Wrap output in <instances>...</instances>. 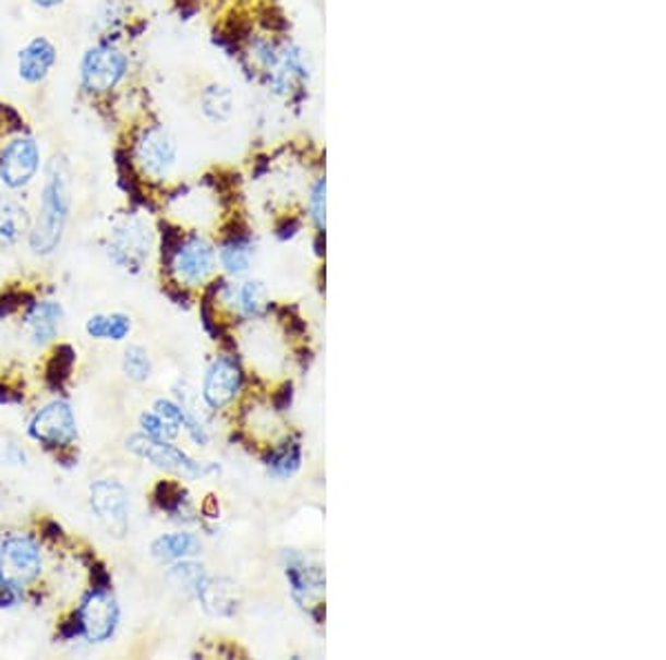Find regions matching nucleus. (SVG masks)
Returning <instances> with one entry per match:
<instances>
[{"instance_id":"nucleus-1","label":"nucleus","mask_w":666,"mask_h":660,"mask_svg":"<svg viewBox=\"0 0 666 660\" xmlns=\"http://www.w3.org/2000/svg\"><path fill=\"white\" fill-rule=\"evenodd\" d=\"M180 21L201 19L209 40L247 83L287 109L312 96L314 68L280 0H169Z\"/></svg>"},{"instance_id":"nucleus-2","label":"nucleus","mask_w":666,"mask_h":660,"mask_svg":"<svg viewBox=\"0 0 666 660\" xmlns=\"http://www.w3.org/2000/svg\"><path fill=\"white\" fill-rule=\"evenodd\" d=\"M120 190L134 212L160 214L178 185L180 145L162 118L154 92H147L109 132Z\"/></svg>"},{"instance_id":"nucleus-3","label":"nucleus","mask_w":666,"mask_h":660,"mask_svg":"<svg viewBox=\"0 0 666 660\" xmlns=\"http://www.w3.org/2000/svg\"><path fill=\"white\" fill-rule=\"evenodd\" d=\"M147 92H152L136 43L120 36H92L76 70V103L109 134Z\"/></svg>"},{"instance_id":"nucleus-4","label":"nucleus","mask_w":666,"mask_h":660,"mask_svg":"<svg viewBox=\"0 0 666 660\" xmlns=\"http://www.w3.org/2000/svg\"><path fill=\"white\" fill-rule=\"evenodd\" d=\"M72 160L65 152H53L43 165L38 212L27 236V245L36 256H51L60 248L72 220Z\"/></svg>"},{"instance_id":"nucleus-5","label":"nucleus","mask_w":666,"mask_h":660,"mask_svg":"<svg viewBox=\"0 0 666 660\" xmlns=\"http://www.w3.org/2000/svg\"><path fill=\"white\" fill-rule=\"evenodd\" d=\"M43 165V147L29 116L16 103L0 98V188L27 190Z\"/></svg>"},{"instance_id":"nucleus-6","label":"nucleus","mask_w":666,"mask_h":660,"mask_svg":"<svg viewBox=\"0 0 666 660\" xmlns=\"http://www.w3.org/2000/svg\"><path fill=\"white\" fill-rule=\"evenodd\" d=\"M132 212L111 225L105 238V254L111 265L128 274H141L156 248V231L141 216Z\"/></svg>"},{"instance_id":"nucleus-7","label":"nucleus","mask_w":666,"mask_h":660,"mask_svg":"<svg viewBox=\"0 0 666 660\" xmlns=\"http://www.w3.org/2000/svg\"><path fill=\"white\" fill-rule=\"evenodd\" d=\"M128 449L134 456L143 458V460L152 463L154 467H158L162 471H169L178 478L201 480V478H207L211 473H220L218 465L196 460L185 449H180L178 445H173V441H156V439H149L145 434H134V436L128 439Z\"/></svg>"},{"instance_id":"nucleus-8","label":"nucleus","mask_w":666,"mask_h":660,"mask_svg":"<svg viewBox=\"0 0 666 660\" xmlns=\"http://www.w3.org/2000/svg\"><path fill=\"white\" fill-rule=\"evenodd\" d=\"M45 554L40 540L32 533H10L0 540V578L19 587H29L40 580Z\"/></svg>"},{"instance_id":"nucleus-9","label":"nucleus","mask_w":666,"mask_h":660,"mask_svg":"<svg viewBox=\"0 0 666 660\" xmlns=\"http://www.w3.org/2000/svg\"><path fill=\"white\" fill-rule=\"evenodd\" d=\"M284 576L295 603L305 610L318 625L325 616V569L310 563L295 550L284 552Z\"/></svg>"},{"instance_id":"nucleus-10","label":"nucleus","mask_w":666,"mask_h":660,"mask_svg":"<svg viewBox=\"0 0 666 660\" xmlns=\"http://www.w3.org/2000/svg\"><path fill=\"white\" fill-rule=\"evenodd\" d=\"M245 368L235 353H218L203 379L201 398L209 411H222L231 407L238 396L245 392Z\"/></svg>"},{"instance_id":"nucleus-11","label":"nucleus","mask_w":666,"mask_h":660,"mask_svg":"<svg viewBox=\"0 0 666 660\" xmlns=\"http://www.w3.org/2000/svg\"><path fill=\"white\" fill-rule=\"evenodd\" d=\"M27 432L36 443L49 449L72 447L78 441V423L72 405L63 398L43 405L29 420Z\"/></svg>"},{"instance_id":"nucleus-12","label":"nucleus","mask_w":666,"mask_h":660,"mask_svg":"<svg viewBox=\"0 0 666 660\" xmlns=\"http://www.w3.org/2000/svg\"><path fill=\"white\" fill-rule=\"evenodd\" d=\"M81 634L89 643H107L113 638L120 623V605L107 587H92L74 614Z\"/></svg>"},{"instance_id":"nucleus-13","label":"nucleus","mask_w":666,"mask_h":660,"mask_svg":"<svg viewBox=\"0 0 666 660\" xmlns=\"http://www.w3.org/2000/svg\"><path fill=\"white\" fill-rule=\"evenodd\" d=\"M89 505L109 536L130 533V492L116 478H100L89 488Z\"/></svg>"},{"instance_id":"nucleus-14","label":"nucleus","mask_w":666,"mask_h":660,"mask_svg":"<svg viewBox=\"0 0 666 660\" xmlns=\"http://www.w3.org/2000/svg\"><path fill=\"white\" fill-rule=\"evenodd\" d=\"M58 65V45L45 36L36 34L23 43L16 51V74L25 87H43Z\"/></svg>"},{"instance_id":"nucleus-15","label":"nucleus","mask_w":666,"mask_h":660,"mask_svg":"<svg viewBox=\"0 0 666 660\" xmlns=\"http://www.w3.org/2000/svg\"><path fill=\"white\" fill-rule=\"evenodd\" d=\"M25 332L32 345L47 347L65 325V310L56 300H36L25 314Z\"/></svg>"},{"instance_id":"nucleus-16","label":"nucleus","mask_w":666,"mask_h":660,"mask_svg":"<svg viewBox=\"0 0 666 660\" xmlns=\"http://www.w3.org/2000/svg\"><path fill=\"white\" fill-rule=\"evenodd\" d=\"M34 214L23 201L10 194H0V252L12 250L27 240Z\"/></svg>"},{"instance_id":"nucleus-17","label":"nucleus","mask_w":666,"mask_h":660,"mask_svg":"<svg viewBox=\"0 0 666 660\" xmlns=\"http://www.w3.org/2000/svg\"><path fill=\"white\" fill-rule=\"evenodd\" d=\"M235 94L220 81H209L198 89V109L211 125H227L235 116Z\"/></svg>"},{"instance_id":"nucleus-18","label":"nucleus","mask_w":666,"mask_h":660,"mask_svg":"<svg viewBox=\"0 0 666 660\" xmlns=\"http://www.w3.org/2000/svg\"><path fill=\"white\" fill-rule=\"evenodd\" d=\"M265 467L271 478L289 480L302 467V443L295 436L284 434L280 441L271 443L265 452Z\"/></svg>"},{"instance_id":"nucleus-19","label":"nucleus","mask_w":666,"mask_h":660,"mask_svg":"<svg viewBox=\"0 0 666 660\" xmlns=\"http://www.w3.org/2000/svg\"><path fill=\"white\" fill-rule=\"evenodd\" d=\"M203 550L201 538L192 531H171L158 536L152 543V556L160 563H178L196 559Z\"/></svg>"},{"instance_id":"nucleus-20","label":"nucleus","mask_w":666,"mask_h":660,"mask_svg":"<svg viewBox=\"0 0 666 660\" xmlns=\"http://www.w3.org/2000/svg\"><path fill=\"white\" fill-rule=\"evenodd\" d=\"M235 585L225 580V578H209L205 574V578L201 580V585L196 587V598L201 600V605L214 614V616H231L238 610V600H235Z\"/></svg>"},{"instance_id":"nucleus-21","label":"nucleus","mask_w":666,"mask_h":660,"mask_svg":"<svg viewBox=\"0 0 666 660\" xmlns=\"http://www.w3.org/2000/svg\"><path fill=\"white\" fill-rule=\"evenodd\" d=\"M302 216L314 227L316 233H325L327 227V176L325 167L316 169L310 185L305 190V205H302Z\"/></svg>"},{"instance_id":"nucleus-22","label":"nucleus","mask_w":666,"mask_h":660,"mask_svg":"<svg viewBox=\"0 0 666 660\" xmlns=\"http://www.w3.org/2000/svg\"><path fill=\"white\" fill-rule=\"evenodd\" d=\"M132 316L123 312H111V314H94L89 316L85 332L94 340H111V343H123L132 334Z\"/></svg>"},{"instance_id":"nucleus-23","label":"nucleus","mask_w":666,"mask_h":660,"mask_svg":"<svg viewBox=\"0 0 666 660\" xmlns=\"http://www.w3.org/2000/svg\"><path fill=\"white\" fill-rule=\"evenodd\" d=\"M123 372L132 383H145L152 379V358L141 345H130L123 353Z\"/></svg>"},{"instance_id":"nucleus-24","label":"nucleus","mask_w":666,"mask_h":660,"mask_svg":"<svg viewBox=\"0 0 666 660\" xmlns=\"http://www.w3.org/2000/svg\"><path fill=\"white\" fill-rule=\"evenodd\" d=\"M141 434H145V436H149V439H156V441H173V439H178L180 432L178 428H173V425H169L167 420H162L154 409L152 411H145L143 416H141Z\"/></svg>"},{"instance_id":"nucleus-25","label":"nucleus","mask_w":666,"mask_h":660,"mask_svg":"<svg viewBox=\"0 0 666 660\" xmlns=\"http://www.w3.org/2000/svg\"><path fill=\"white\" fill-rule=\"evenodd\" d=\"M23 603V587L0 578V610H12Z\"/></svg>"},{"instance_id":"nucleus-26","label":"nucleus","mask_w":666,"mask_h":660,"mask_svg":"<svg viewBox=\"0 0 666 660\" xmlns=\"http://www.w3.org/2000/svg\"><path fill=\"white\" fill-rule=\"evenodd\" d=\"M291 403H293V385H291V383H284L278 392H274V396H271V407H274L276 411H287V409L291 407Z\"/></svg>"},{"instance_id":"nucleus-27","label":"nucleus","mask_w":666,"mask_h":660,"mask_svg":"<svg viewBox=\"0 0 666 660\" xmlns=\"http://www.w3.org/2000/svg\"><path fill=\"white\" fill-rule=\"evenodd\" d=\"M25 3L38 12H56L60 8H65L68 0H25Z\"/></svg>"},{"instance_id":"nucleus-28","label":"nucleus","mask_w":666,"mask_h":660,"mask_svg":"<svg viewBox=\"0 0 666 660\" xmlns=\"http://www.w3.org/2000/svg\"><path fill=\"white\" fill-rule=\"evenodd\" d=\"M136 3H141V0H136Z\"/></svg>"}]
</instances>
